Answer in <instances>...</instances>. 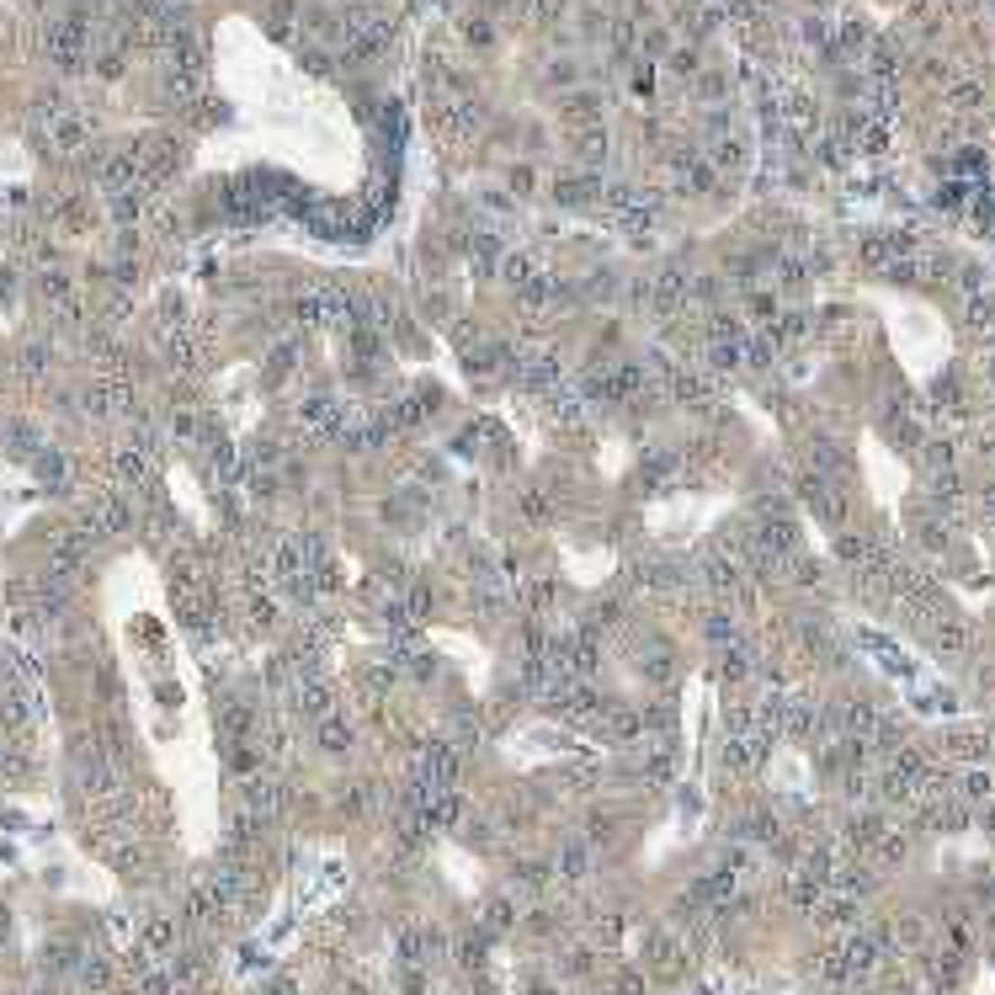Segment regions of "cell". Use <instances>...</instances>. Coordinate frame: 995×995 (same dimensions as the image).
I'll return each instance as SVG.
<instances>
[{"label":"cell","mask_w":995,"mask_h":995,"mask_svg":"<svg viewBox=\"0 0 995 995\" xmlns=\"http://www.w3.org/2000/svg\"><path fill=\"white\" fill-rule=\"evenodd\" d=\"M484 927H495V932H501V927H511V905H506V900H495V905L484 910Z\"/></svg>","instance_id":"cell-39"},{"label":"cell","mask_w":995,"mask_h":995,"mask_svg":"<svg viewBox=\"0 0 995 995\" xmlns=\"http://www.w3.org/2000/svg\"><path fill=\"white\" fill-rule=\"evenodd\" d=\"M548 596H554V585H548V581H532V585H527V602H532V607H548Z\"/></svg>","instance_id":"cell-41"},{"label":"cell","mask_w":995,"mask_h":995,"mask_svg":"<svg viewBox=\"0 0 995 995\" xmlns=\"http://www.w3.org/2000/svg\"><path fill=\"white\" fill-rule=\"evenodd\" d=\"M133 527V506L122 501V495H96L91 506H86V517H80V532L86 538H113V532H128Z\"/></svg>","instance_id":"cell-1"},{"label":"cell","mask_w":995,"mask_h":995,"mask_svg":"<svg viewBox=\"0 0 995 995\" xmlns=\"http://www.w3.org/2000/svg\"><path fill=\"white\" fill-rule=\"evenodd\" d=\"M702 634H708L713 644H735V639H740V629H735V618H729V612H713V618L702 623Z\"/></svg>","instance_id":"cell-28"},{"label":"cell","mask_w":995,"mask_h":995,"mask_svg":"<svg viewBox=\"0 0 995 995\" xmlns=\"http://www.w3.org/2000/svg\"><path fill=\"white\" fill-rule=\"evenodd\" d=\"M788 900H793L799 910H815L819 905V878L815 873H793L788 878Z\"/></svg>","instance_id":"cell-21"},{"label":"cell","mask_w":995,"mask_h":995,"mask_svg":"<svg viewBox=\"0 0 995 995\" xmlns=\"http://www.w3.org/2000/svg\"><path fill=\"white\" fill-rule=\"evenodd\" d=\"M932 649H942V655H963V649H969V629L953 623V618H942V623L932 629Z\"/></svg>","instance_id":"cell-14"},{"label":"cell","mask_w":995,"mask_h":995,"mask_svg":"<svg viewBox=\"0 0 995 995\" xmlns=\"http://www.w3.org/2000/svg\"><path fill=\"white\" fill-rule=\"evenodd\" d=\"M362 687H373V692H384V687H389V671H367V676H362Z\"/></svg>","instance_id":"cell-44"},{"label":"cell","mask_w":995,"mask_h":995,"mask_svg":"<svg viewBox=\"0 0 995 995\" xmlns=\"http://www.w3.org/2000/svg\"><path fill=\"white\" fill-rule=\"evenodd\" d=\"M501 277L517 283V288H527V283H532V267H527L522 256H506V261H501Z\"/></svg>","instance_id":"cell-35"},{"label":"cell","mask_w":995,"mask_h":995,"mask_svg":"<svg viewBox=\"0 0 995 995\" xmlns=\"http://www.w3.org/2000/svg\"><path fill=\"white\" fill-rule=\"evenodd\" d=\"M240 810L267 825V819L283 810V782H272V777H245V782H240Z\"/></svg>","instance_id":"cell-2"},{"label":"cell","mask_w":995,"mask_h":995,"mask_svg":"<svg viewBox=\"0 0 995 995\" xmlns=\"http://www.w3.org/2000/svg\"><path fill=\"white\" fill-rule=\"evenodd\" d=\"M107 863H113L117 873H139V868H144V852H139L128 836H117L113 846H107Z\"/></svg>","instance_id":"cell-18"},{"label":"cell","mask_w":995,"mask_h":995,"mask_svg":"<svg viewBox=\"0 0 995 995\" xmlns=\"http://www.w3.org/2000/svg\"><path fill=\"white\" fill-rule=\"evenodd\" d=\"M517 883H522V889H532V894H543L548 868H543V863H522V868H517Z\"/></svg>","instance_id":"cell-34"},{"label":"cell","mask_w":995,"mask_h":995,"mask_svg":"<svg viewBox=\"0 0 995 995\" xmlns=\"http://www.w3.org/2000/svg\"><path fill=\"white\" fill-rule=\"evenodd\" d=\"M38 293H43L49 303H59L64 314H75V293H69V277H64V272H43V277H38Z\"/></svg>","instance_id":"cell-15"},{"label":"cell","mask_w":995,"mask_h":995,"mask_svg":"<svg viewBox=\"0 0 995 995\" xmlns=\"http://www.w3.org/2000/svg\"><path fill=\"white\" fill-rule=\"evenodd\" d=\"M581 160H585V166H602V160H607V133L585 128V133H581Z\"/></svg>","instance_id":"cell-30"},{"label":"cell","mask_w":995,"mask_h":995,"mask_svg":"<svg viewBox=\"0 0 995 995\" xmlns=\"http://www.w3.org/2000/svg\"><path fill=\"white\" fill-rule=\"evenodd\" d=\"M782 729L788 735H815L819 729V708L804 698H782Z\"/></svg>","instance_id":"cell-8"},{"label":"cell","mask_w":995,"mask_h":995,"mask_svg":"<svg viewBox=\"0 0 995 995\" xmlns=\"http://www.w3.org/2000/svg\"><path fill=\"white\" fill-rule=\"evenodd\" d=\"M80 985L86 990H107L113 985V963L107 958H80Z\"/></svg>","instance_id":"cell-23"},{"label":"cell","mask_w":995,"mask_h":995,"mask_svg":"<svg viewBox=\"0 0 995 995\" xmlns=\"http://www.w3.org/2000/svg\"><path fill=\"white\" fill-rule=\"evenodd\" d=\"M649 963L665 969V974H676V969H682V942H676V936H655V942H649Z\"/></svg>","instance_id":"cell-19"},{"label":"cell","mask_w":995,"mask_h":995,"mask_svg":"<svg viewBox=\"0 0 995 995\" xmlns=\"http://www.w3.org/2000/svg\"><path fill=\"white\" fill-rule=\"evenodd\" d=\"M990 793H995V788H990V777H985V772H963V777H958V799H963V804H985Z\"/></svg>","instance_id":"cell-25"},{"label":"cell","mask_w":995,"mask_h":995,"mask_svg":"<svg viewBox=\"0 0 995 995\" xmlns=\"http://www.w3.org/2000/svg\"><path fill=\"white\" fill-rule=\"evenodd\" d=\"M702 585H708L713 596H746V585H740V565H735L724 548H713V554L702 559Z\"/></svg>","instance_id":"cell-4"},{"label":"cell","mask_w":995,"mask_h":995,"mask_svg":"<svg viewBox=\"0 0 995 995\" xmlns=\"http://www.w3.org/2000/svg\"><path fill=\"white\" fill-rule=\"evenodd\" d=\"M532 11H538V16H543V22H554V16H559V11H565V0H532Z\"/></svg>","instance_id":"cell-43"},{"label":"cell","mask_w":995,"mask_h":995,"mask_svg":"<svg viewBox=\"0 0 995 995\" xmlns=\"http://www.w3.org/2000/svg\"><path fill=\"white\" fill-rule=\"evenodd\" d=\"M373 804H378V788H373V782H347V788H341V810H347V815H367Z\"/></svg>","instance_id":"cell-20"},{"label":"cell","mask_w":995,"mask_h":995,"mask_svg":"<svg viewBox=\"0 0 995 995\" xmlns=\"http://www.w3.org/2000/svg\"><path fill=\"white\" fill-rule=\"evenodd\" d=\"M86 548H91V538H86V532H59L54 548H49V559H54L59 575H75V570L86 565Z\"/></svg>","instance_id":"cell-7"},{"label":"cell","mask_w":995,"mask_h":995,"mask_svg":"<svg viewBox=\"0 0 995 995\" xmlns=\"http://www.w3.org/2000/svg\"><path fill=\"white\" fill-rule=\"evenodd\" d=\"M32 995H54V990H32Z\"/></svg>","instance_id":"cell-46"},{"label":"cell","mask_w":995,"mask_h":995,"mask_svg":"<svg viewBox=\"0 0 995 995\" xmlns=\"http://www.w3.org/2000/svg\"><path fill=\"white\" fill-rule=\"evenodd\" d=\"M591 942H596V947H618V942H623V916H596Z\"/></svg>","instance_id":"cell-27"},{"label":"cell","mask_w":995,"mask_h":995,"mask_svg":"<svg viewBox=\"0 0 995 995\" xmlns=\"http://www.w3.org/2000/svg\"><path fill=\"white\" fill-rule=\"evenodd\" d=\"M559 868H565V878H585V868H591V846H585V841H570L565 857H559Z\"/></svg>","instance_id":"cell-26"},{"label":"cell","mask_w":995,"mask_h":995,"mask_svg":"<svg viewBox=\"0 0 995 995\" xmlns=\"http://www.w3.org/2000/svg\"><path fill=\"white\" fill-rule=\"evenodd\" d=\"M682 298H687V283H682L676 272L655 277V303H660V309H682Z\"/></svg>","instance_id":"cell-24"},{"label":"cell","mask_w":995,"mask_h":995,"mask_svg":"<svg viewBox=\"0 0 995 995\" xmlns=\"http://www.w3.org/2000/svg\"><path fill=\"white\" fill-rule=\"evenodd\" d=\"M596 719H602V729H607L612 740H634V735L644 729V719L634 713V708H612V713H596Z\"/></svg>","instance_id":"cell-12"},{"label":"cell","mask_w":995,"mask_h":995,"mask_svg":"<svg viewBox=\"0 0 995 995\" xmlns=\"http://www.w3.org/2000/svg\"><path fill=\"white\" fill-rule=\"evenodd\" d=\"M947 751L963 756V761L985 756V735H980V729H953V735H947Z\"/></svg>","instance_id":"cell-22"},{"label":"cell","mask_w":995,"mask_h":995,"mask_svg":"<svg viewBox=\"0 0 995 995\" xmlns=\"http://www.w3.org/2000/svg\"><path fill=\"white\" fill-rule=\"evenodd\" d=\"M22 373H27V378H38V373H49V347H38V341H32V347L22 351Z\"/></svg>","instance_id":"cell-33"},{"label":"cell","mask_w":995,"mask_h":995,"mask_svg":"<svg viewBox=\"0 0 995 995\" xmlns=\"http://www.w3.org/2000/svg\"><path fill=\"white\" fill-rule=\"evenodd\" d=\"M729 894H735V868H719V873H708L692 889V905H724Z\"/></svg>","instance_id":"cell-10"},{"label":"cell","mask_w":995,"mask_h":995,"mask_svg":"<svg viewBox=\"0 0 995 995\" xmlns=\"http://www.w3.org/2000/svg\"><path fill=\"white\" fill-rule=\"evenodd\" d=\"M314 740H320V751H325V756H351L357 729H351L341 713H325V719H320V729H314Z\"/></svg>","instance_id":"cell-6"},{"label":"cell","mask_w":995,"mask_h":995,"mask_svg":"<svg viewBox=\"0 0 995 995\" xmlns=\"http://www.w3.org/2000/svg\"><path fill=\"white\" fill-rule=\"evenodd\" d=\"M522 511L532 517V522H543V517H548V501H543V490H532V495H527V501H522Z\"/></svg>","instance_id":"cell-40"},{"label":"cell","mask_w":995,"mask_h":995,"mask_svg":"<svg viewBox=\"0 0 995 995\" xmlns=\"http://www.w3.org/2000/svg\"><path fill=\"white\" fill-rule=\"evenodd\" d=\"M224 910H230V905L213 894V883H208V878H203V883H192V894H186V921H192V927H213Z\"/></svg>","instance_id":"cell-5"},{"label":"cell","mask_w":995,"mask_h":995,"mask_svg":"<svg viewBox=\"0 0 995 995\" xmlns=\"http://www.w3.org/2000/svg\"><path fill=\"white\" fill-rule=\"evenodd\" d=\"M671 394L682 405H698V400H708V378L702 373H671Z\"/></svg>","instance_id":"cell-17"},{"label":"cell","mask_w":995,"mask_h":995,"mask_svg":"<svg viewBox=\"0 0 995 995\" xmlns=\"http://www.w3.org/2000/svg\"><path fill=\"white\" fill-rule=\"evenodd\" d=\"M746 671H751V655H746V649L735 644V649L724 655V676H746Z\"/></svg>","instance_id":"cell-38"},{"label":"cell","mask_w":995,"mask_h":995,"mask_svg":"<svg viewBox=\"0 0 995 995\" xmlns=\"http://www.w3.org/2000/svg\"><path fill=\"white\" fill-rule=\"evenodd\" d=\"M245 612H250V623H261V629H267V623H277V602H267L261 591H256V596H245Z\"/></svg>","instance_id":"cell-31"},{"label":"cell","mask_w":995,"mask_h":995,"mask_svg":"<svg viewBox=\"0 0 995 995\" xmlns=\"http://www.w3.org/2000/svg\"><path fill=\"white\" fill-rule=\"evenodd\" d=\"M38 474H43L49 484H59V479H64V458H59V453H49V448H43V453H38Z\"/></svg>","instance_id":"cell-37"},{"label":"cell","mask_w":995,"mask_h":995,"mask_svg":"<svg viewBox=\"0 0 995 995\" xmlns=\"http://www.w3.org/2000/svg\"><path fill=\"white\" fill-rule=\"evenodd\" d=\"M245 729H250V708H245V702H230V708H224V735H245Z\"/></svg>","instance_id":"cell-32"},{"label":"cell","mask_w":995,"mask_h":995,"mask_svg":"<svg viewBox=\"0 0 995 995\" xmlns=\"http://www.w3.org/2000/svg\"><path fill=\"white\" fill-rule=\"evenodd\" d=\"M612 995H644V974L639 969H623L618 980H612Z\"/></svg>","instance_id":"cell-36"},{"label":"cell","mask_w":995,"mask_h":995,"mask_svg":"<svg viewBox=\"0 0 995 995\" xmlns=\"http://www.w3.org/2000/svg\"><path fill=\"white\" fill-rule=\"evenodd\" d=\"M144 468H149V458H144L139 448H122V453H113V474L122 479V484H139V479H144Z\"/></svg>","instance_id":"cell-16"},{"label":"cell","mask_w":995,"mask_h":995,"mask_svg":"<svg viewBox=\"0 0 995 995\" xmlns=\"http://www.w3.org/2000/svg\"><path fill=\"white\" fill-rule=\"evenodd\" d=\"M86 410H91V415H128V410H133L128 378H96V384L86 389Z\"/></svg>","instance_id":"cell-3"},{"label":"cell","mask_w":995,"mask_h":995,"mask_svg":"<svg viewBox=\"0 0 995 995\" xmlns=\"http://www.w3.org/2000/svg\"><path fill=\"white\" fill-rule=\"evenodd\" d=\"M32 713H38V698L32 692H5V702H0V724L5 729H22V724H32Z\"/></svg>","instance_id":"cell-11"},{"label":"cell","mask_w":995,"mask_h":995,"mask_svg":"<svg viewBox=\"0 0 995 995\" xmlns=\"http://www.w3.org/2000/svg\"><path fill=\"white\" fill-rule=\"evenodd\" d=\"M522 384L527 389H554V384H559V362H554V357H527Z\"/></svg>","instance_id":"cell-13"},{"label":"cell","mask_w":995,"mask_h":995,"mask_svg":"<svg viewBox=\"0 0 995 995\" xmlns=\"http://www.w3.org/2000/svg\"><path fill=\"white\" fill-rule=\"evenodd\" d=\"M293 702H298V713H309L314 724H320L325 713H336V708H330V687H325V682H314V676H309V682L293 692Z\"/></svg>","instance_id":"cell-9"},{"label":"cell","mask_w":995,"mask_h":995,"mask_svg":"<svg viewBox=\"0 0 995 995\" xmlns=\"http://www.w3.org/2000/svg\"><path fill=\"white\" fill-rule=\"evenodd\" d=\"M171 942H176L171 921H149L144 927V953H171Z\"/></svg>","instance_id":"cell-29"},{"label":"cell","mask_w":995,"mask_h":995,"mask_svg":"<svg viewBox=\"0 0 995 995\" xmlns=\"http://www.w3.org/2000/svg\"><path fill=\"white\" fill-rule=\"evenodd\" d=\"M107 932H113L117 942H122V936H128V916H107Z\"/></svg>","instance_id":"cell-45"},{"label":"cell","mask_w":995,"mask_h":995,"mask_svg":"<svg viewBox=\"0 0 995 995\" xmlns=\"http://www.w3.org/2000/svg\"><path fill=\"white\" fill-rule=\"evenodd\" d=\"M585 969H591V953H570V958H565V974H585Z\"/></svg>","instance_id":"cell-42"}]
</instances>
